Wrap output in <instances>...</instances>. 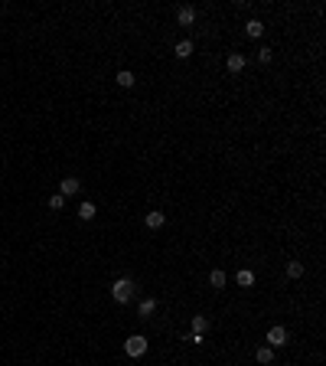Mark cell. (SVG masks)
<instances>
[{
  "mask_svg": "<svg viewBox=\"0 0 326 366\" xmlns=\"http://www.w3.org/2000/svg\"><path fill=\"white\" fill-rule=\"evenodd\" d=\"M186 340H189L192 347H203V334H186Z\"/></svg>",
  "mask_w": 326,
  "mask_h": 366,
  "instance_id": "obj_20",
  "label": "cell"
},
{
  "mask_svg": "<svg viewBox=\"0 0 326 366\" xmlns=\"http://www.w3.org/2000/svg\"><path fill=\"white\" fill-rule=\"evenodd\" d=\"M209 285L212 288H225L228 285V275L222 272V268H212V272H209Z\"/></svg>",
  "mask_w": 326,
  "mask_h": 366,
  "instance_id": "obj_13",
  "label": "cell"
},
{
  "mask_svg": "<svg viewBox=\"0 0 326 366\" xmlns=\"http://www.w3.org/2000/svg\"><path fill=\"white\" fill-rule=\"evenodd\" d=\"M287 340H290V334H287V327H281V324L268 330V347H271V350H277V347H287Z\"/></svg>",
  "mask_w": 326,
  "mask_h": 366,
  "instance_id": "obj_3",
  "label": "cell"
},
{
  "mask_svg": "<svg viewBox=\"0 0 326 366\" xmlns=\"http://www.w3.org/2000/svg\"><path fill=\"white\" fill-rule=\"evenodd\" d=\"M303 272H307V268H303V262H287V278H303Z\"/></svg>",
  "mask_w": 326,
  "mask_h": 366,
  "instance_id": "obj_17",
  "label": "cell"
},
{
  "mask_svg": "<svg viewBox=\"0 0 326 366\" xmlns=\"http://www.w3.org/2000/svg\"><path fill=\"white\" fill-rule=\"evenodd\" d=\"M114 82H117V85H121V88H131V85H134V72H131V69H121V72H117L114 75Z\"/></svg>",
  "mask_w": 326,
  "mask_h": 366,
  "instance_id": "obj_14",
  "label": "cell"
},
{
  "mask_svg": "<svg viewBox=\"0 0 326 366\" xmlns=\"http://www.w3.org/2000/svg\"><path fill=\"white\" fill-rule=\"evenodd\" d=\"M245 66H248V59L241 56V53H228V59H225V69L232 75H238V72H245Z\"/></svg>",
  "mask_w": 326,
  "mask_h": 366,
  "instance_id": "obj_5",
  "label": "cell"
},
{
  "mask_svg": "<svg viewBox=\"0 0 326 366\" xmlns=\"http://www.w3.org/2000/svg\"><path fill=\"white\" fill-rule=\"evenodd\" d=\"M176 23L179 26H192V23H196V7H192V4L176 7Z\"/></svg>",
  "mask_w": 326,
  "mask_h": 366,
  "instance_id": "obj_4",
  "label": "cell"
},
{
  "mask_svg": "<svg viewBox=\"0 0 326 366\" xmlns=\"http://www.w3.org/2000/svg\"><path fill=\"white\" fill-rule=\"evenodd\" d=\"M134 278H114L111 281V298L117 301V304H127L131 298H134Z\"/></svg>",
  "mask_w": 326,
  "mask_h": 366,
  "instance_id": "obj_1",
  "label": "cell"
},
{
  "mask_svg": "<svg viewBox=\"0 0 326 366\" xmlns=\"http://www.w3.org/2000/svg\"><path fill=\"white\" fill-rule=\"evenodd\" d=\"M271 59H274V49H271V46H261V49H258V62H261V66H268Z\"/></svg>",
  "mask_w": 326,
  "mask_h": 366,
  "instance_id": "obj_19",
  "label": "cell"
},
{
  "mask_svg": "<svg viewBox=\"0 0 326 366\" xmlns=\"http://www.w3.org/2000/svg\"><path fill=\"white\" fill-rule=\"evenodd\" d=\"M95 216H98V206H95L92 199H82V203H79V219H85V223H92Z\"/></svg>",
  "mask_w": 326,
  "mask_h": 366,
  "instance_id": "obj_9",
  "label": "cell"
},
{
  "mask_svg": "<svg viewBox=\"0 0 326 366\" xmlns=\"http://www.w3.org/2000/svg\"><path fill=\"white\" fill-rule=\"evenodd\" d=\"M147 347H150V340L144 334H134V337H127V340H124V353H127L131 360L144 356V353H147Z\"/></svg>",
  "mask_w": 326,
  "mask_h": 366,
  "instance_id": "obj_2",
  "label": "cell"
},
{
  "mask_svg": "<svg viewBox=\"0 0 326 366\" xmlns=\"http://www.w3.org/2000/svg\"><path fill=\"white\" fill-rule=\"evenodd\" d=\"M254 360H258L261 366H268V363H274V350H271V347H268V343H265V347H254Z\"/></svg>",
  "mask_w": 326,
  "mask_h": 366,
  "instance_id": "obj_10",
  "label": "cell"
},
{
  "mask_svg": "<svg viewBox=\"0 0 326 366\" xmlns=\"http://www.w3.org/2000/svg\"><path fill=\"white\" fill-rule=\"evenodd\" d=\"M154 314H157V301H154V298H144L141 304H137V317H141L144 324H147V321H150Z\"/></svg>",
  "mask_w": 326,
  "mask_h": 366,
  "instance_id": "obj_7",
  "label": "cell"
},
{
  "mask_svg": "<svg viewBox=\"0 0 326 366\" xmlns=\"http://www.w3.org/2000/svg\"><path fill=\"white\" fill-rule=\"evenodd\" d=\"M144 226H147V229H163V226H166L163 210H150L147 216H144Z\"/></svg>",
  "mask_w": 326,
  "mask_h": 366,
  "instance_id": "obj_6",
  "label": "cell"
},
{
  "mask_svg": "<svg viewBox=\"0 0 326 366\" xmlns=\"http://www.w3.org/2000/svg\"><path fill=\"white\" fill-rule=\"evenodd\" d=\"M245 33H248V39H261L265 23H261V20H248V23H245Z\"/></svg>",
  "mask_w": 326,
  "mask_h": 366,
  "instance_id": "obj_11",
  "label": "cell"
},
{
  "mask_svg": "<svg viewBox=\"0 0 326 366\" xmlns=\"http://www.w3.org/2000/svg\"><path fill=\"white\" fill-rule=\"evenodd\" d=\"M49 210H52V213L66 210V196H62V193H52V196H49Z\"/></svg>",
  "mask_w": 326,
  "mask_h": 366,
  "instance_id": "obj_18",
  "label": "cell"
},
{
  "mask_svg": "<svg viewBox=\"0 0 326 366\" xmlns=\"http://www.w3.org/2000/svg\"><path fill=\"white\" fill-rule=\"evenodd\" d=\"M82 190V183L79 180H75V177H66V180H59V193H62V196H75V193H79Z\"/></svg>",
  "mask_w": 326,
  "mask_h": 366,
  "instance_id": "obj_8",
  "label": "cell"
},
{
  "mask_svg": "<svg viewBox=\"0 0 326 366\" xmlns=\"http://www.w3.org/2000/svg\"><path fill=\"white\" fill-rule=\"evenodd\" d=\"M206 330H209V317L196 314V317H192V334H203L206 337Z\"/></svg>",
  "mask_w": 326,
  "mask_h": 366,
  "instance_id": "obj_16",
  "label": "cell"
},
{
  "mask_svg": "<svg viewBox=\"0 0 326 366\" xmlns=\"http://www.w3.org/2000/svg\"><path fill=\"white\" fill-rule=\"evenodd\" d=\"M235 281H238L241 288H251L254 285V272H251V268H241V272L235 275Z\"/></svg>",
  "mask_w": 326,
  "mask_h": 366,
  "instance_id": "obj_15",
  "label": "cell"
},
{
  "mask_svg": "<svg viewBox=\"0 0 326 366\" xmlns=\"http://www.w3.org/2000/svg\"><path fill=\"white\" fill-rule=\"evenodd\" d=\"M173 53H176V59H189L192 56V39H179V43L173 46Z\"/></svg>",
  "mask_w": 326,
  "mask_h": 366,
  "instance_id": "obj_12",
  "label": "cell"
}]
</instances>
